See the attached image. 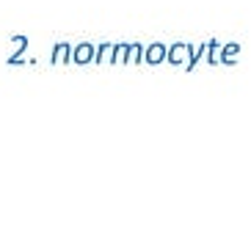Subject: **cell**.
<instances>
[{
    "label": "cell",
    "mask_w": 251,
    "mask_h": 248,
    "mask_svg": "<svg viewBox=\"0 0 251 248\" xmlns=\"http://www.w3.org/2000/svg\"><path fill=\"white\" fill-rule=\"evenodd\" d=\"M207 64H221V55H218V42H207V55H204Z\"/></svg>",
    "instance_id": "obj_10"
},
{
    "label": "cell",
    "mask_w": 251,
    "mask_h": 248,
    "mask_svg": "<svg viewBox=\"0 0 251 248\" xmlns=\"http://www.w3.org/2000/svg\"><path fill=\"white\" fill-rule=\"evenodd\" d=\"M237 52H240V47H237V44H226V47L221 50V64H232Z\"/></svg>",
    "instance_id": "obj_11"
},
{
    "label": "cell",
    "mask_w": 251,
    "mask_h": 248,
    "mask_svg": "<svg viewBox=\"0 0 251 248\" xmlns=\"http://www.w3.org/2000/svg\"><path fill=\"white\" fill-rule=\"evenodd\" d=\"M166 55H169V47L163 42H152L144 52V64L149 66H157V64H166Z\"/></svg>",
    "instance_id": "obj_2"
},
{
    "label": "cell",
    "mask_w": 251,
    "mask_h": 248,
    "mask_svg": "<svg viewBox=\"0 0 251 248\" xmlns=\"http://www.w3.org/2000/svg\"><path fill=\"white\" fill-rule=\"evenodd\" d=\"M113 47H116V44H111V42L100 44V47H97V55H94V64H111L113 61Z\"/></svg>",
    "instance_id": "obj_5"
},
{
    "label": "cell",
    "mask_w": 251,
    "mask_h": 248,
    "mask_svg": "<svg viewBox=\"0 0 251 248\" xmlns=\"http://www.w3.org/2000/svg\"><path fill=\"white\" fill-rule=\"evenodd\" d=\"M14 55H11V58H8V64H20V58H23V52H25V47H28V39L25 36H17L14 39Z\"/></svg>",
    "instance_id": "obj_8"
},
{
    "label": "cell",
    "mask_w": 251,
    "mask_h": 248,
    "mask_svg": "<svg viewBox=\"0 0 251 248\" xmlns=\"http://www.w3.org/2000/svg\"><path fill=\"white\" fill-rule=\"evenodd\" d=\"M69 61H72V47H69L67 42L55 44V47H52V64L61 66V64H69Z\"/></svg>",
    "instance_id": "obj_4"
},
{
    "label": "cell",
    "mask_w": 251,
    "mask_h": 248,
    "mask_svg": "<svg viewBox=\"0 0 251 248\" xmlns=\"http://www.w3.org/2000/svg\"><path fill=\"white\" fill-rule=\"evenodd\" d=\"M204 55H207V42H201V44H199V50L193 52V55H191V61L185 64V72H193V66L199 64V61L204 58Z\"/></svg>",
    "instance_id": "obj_9"
},
{
    "label": "cell",
    "mask_w": 251,
    "mask_h": 248,
    "mask_svg": "<svg viewBox=\"0 0 251 248\" xmlns=\"http://www.w3.org/2000/svg\"><path fill=\"white\" fill-rule=\"evenodd\" d=\"M94 55H97V47L91 42H80L77 47H72V64H94Z\"/></svg>",
    "instance_id": "obj_3"
},
{
    "label": "cell",
    "mask_w": 251,
    "mask_h": 248,
    "mask_svg": "<svg viewBox=\"0 0 251 248\" xmlns=\"http://www.w3.org/2000/svg\"><path fill=\"white\" fill-rule=\"evenodd\" d=\"M191 55H193V44H191V42H177V44H171V47H169V55H166V61H169V64H174V66H182V69H185V64L191 61Z\"/></svg>",
    "instance_id": "obj_1"
},
{
    "label": "cell",
    "mask_w": 251,
    "mask_h": 248,
    "mask_svg": "<svg viewBox=\"0 0 251 248\" xmlns=\"http://www.w3.org/2000/svg\"><path fill=\"white\" fill-rule=\"evenodd\" d=\"M127 55H130V44H116V47H113V61L111 64L113 66L127 64Z\"/></svg>",
    "instance_id": "obj_7"
},
{
    "label": "cell",
    "mask_w": 251,
    "mask_h": 248,
    "mask_svg": "<svg viewBox=\"0 0 251 248\" xmlns=\"http://www.w3.org/2000/svg\"><path fill=\"white\" fill-rule=\"evenodd\" d=\"M144 52H147V47H144V44H130V55H127V64H144Z\"/></svg>",
    "instance_id": "obj_6"
}]
</instances>
